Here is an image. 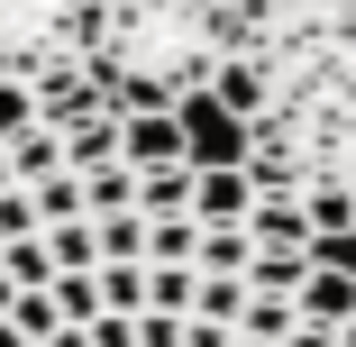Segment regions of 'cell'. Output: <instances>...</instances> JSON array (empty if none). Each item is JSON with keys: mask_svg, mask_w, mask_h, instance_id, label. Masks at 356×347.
I'll return each instance as SVG.
<instances>
[{"mask_svg": "<svg viewBox=\"0 0 356 347\" xmlns=\"http://www.w3.org/2000/svg\"><path fill=\"white\" fill-rule=\"evenodd\" d=\"M0 347H356V265L283 201L201 211V156L137 165L83 83L0 137Z\"/></svg>", "mask_w": 356, "mask_h": 347, "instance_id": "1", "label": "cell"}, {"mask_svg": "<svg viewBox=\"0 0 356 347\" xmlns=\"http://www.w3.org/2000/svg\"><path fill=\"white\" fill-rule=\"evenodd\" d=\"M220 128L265 201L356 247V0H238Z\"/></svg>", "mask_w": 356, "mask_h": 347, "instance_id": "2", "label": "cell"}, {"mask_svg": "<svg viewBox=\"0 0 356 347\" xmlns=\"http://www.w3.org/2000/svg\"><path fill=\"white\" fill-rule=\"evenodd\" d=\"M229 28H238V0H110L92 83L119 110H201L220 101Z\"/></svg>", "mask_w": 356, "mask_h": 347, "instance_id": "3", "label": "cell"}, {"mask_svg": "<svg viewBox=\"0 0 356 347\" xmlns=\"http://www.w3.org/2000/svg\"><path fill=\"white\" fill-rule=\"evenodd\" d=\"M110 0H0V83L46 92H83L92 83V46H101Z\"/></svg>", "mask_w": 356, "mask_h": 347, "instance_id": "4", "label": "cell"}]
</instances>
